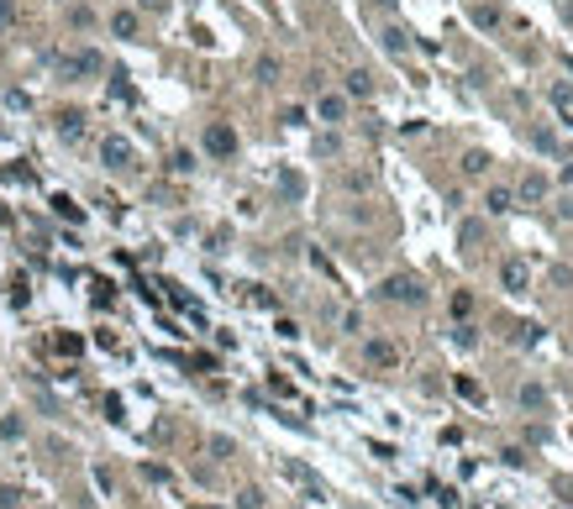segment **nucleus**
Instances as JSON below:
<instances>
[{
	"mask_svg": "<svg viewBox=\"0 0 573 509\" xmlns=\"http://www.w3.org/2000/svg\"><path fill=\"white\" fill-rule=\"evenodd\" d=\"M521 410H547V388L542 383H521Z\"/></svg>",
	"mask_w": 573,
	"mask_h": 509,
	"instance_id": "obj_10",
	"label": "nucleus"
},
{
	"mask_svg": "<svg viewBox=\"0 0 573 509\" xmlns=\"http://www.w3.org/2000/svg\"><path fill=\"white\" fill-rule=\"evenodd\" d=\"M484 168H489V153H463V173H468V179H484Z\"/></svg>",
	"mask_w": 573,
	"mask_h": 509,
	"instance_id": "obj_11",
	"label": "nucleus"
},
{
	"mask_svg": "<svg viewBox=\"0 0 573 509\" xmlns=\"http://www.w3.org/2000/svg\"><path fill=\"white\" fill-rule=\"evenodd\" d=\"M258 79H263V84H274V79H279V63H274V58H258Z\"/></svg>",
	"mask_w": 573,
	"mask_h": 509,
	"instance_id": "obj_21",
	"label": "nucleus"
},
{
	"mask_svg": "<svg viewBox=\"0 0 573 509\" xmlns=\"http://www.w3.org/2000/svg\"><path fill=\"white\" fill-rule=\"evenodd\" d=\"M316 111H321V121H342V116H348V100H342V95H321Z\"/></svg>",
	"mask_w": 573,
	"mask_h": 509,
	"instance_id": "obj_9",
	"label": "nucleus"
},
{
	"mask_svg": "<svg viewBox=\"0 0 573 509\" xmlns=\"http://www.w3.org/2000/svg\"><path fill=\"white\" fill-rule=\"evenodd\" d=\"M384 300H400V305H421L426 300V289L416 284V278H410V273H395V278H384Z\"/></svg>",
	"mask_w": 573,
	"mask_h": 509,
	"instance_id": "obj_1",
	"label": "nucleus"
},
{
	"mask_svg": "<svg viewBox=\"0 0 573 509\" xmlns=\"http://www.w3.org/2000/svg\"><path fill=\"white\" fill-rule=\"evenodd\" d=\"M205 153H210V158H232V153H237V131L221 126V121H210V126H205Z\"/></svg>",
	"mask_w": 573,
	"mask_h": 509,
	"instance_id": "obj_3",
	"label": "nucleus"
},
{
	"mask_svg": "<svg viewBox=\"0 0 573 509\" xmlns=\"http://www.w3.org/2000/svg\"><path fill=\"white\" fill-rule=\"evenodd\" d=\"M452 388H458V394H463V399H468V405H478V399H484V388H478V383L468 378V373H463V378H458V383H452Z\"/></svg>",
	"mask_w": 573,
	"mask_h": 509,
	"instance_id": "obj_16",
	"label": "nucleus"
},
{
	"mask_svg": "<svg viewBox=\"0 0 573 509\" xmlns=\"http://www.w3.org/2000/svg\"><path fill=\"white\" fill-rule=\"evenodd\" d=\"M363 357H368L374 368H395V363H400V346L384 341V336H368V341H363Z\"/></svg>",
	"mask_w": 573,
	"mask_h": 509,
	"instance_id": "obj_4",
	"label": "nucleus"
},
{
	"mask_svg": "<svg viewBox=\"0 0 573 509\" xmlns=\"http://www.w3.org/2000/svg\"><path fill=\"white\" fill-rule=\"evenodd\" d=\"M568 6H573V0H568Z\"/></svg>",
	"mask_w": 573,
	"mask_h": 509,
	"instance_id": "obj_27",
	"label": "nucleus"
},
{
	"mask_svg": "<svg viewBox=\"0 0 573 509\" xmlns=\"http://www.w3.org/2000/svg\"><path fill=\"white\" fill-rule=\"evenodd\" d=\"M237 509H263V493L258 488H242V493H237Z\"/></svg>",
	"mask_w": 573,
	"mask_h": 509,
	"instance_id": "obj_19",
	"label": "nucleus"
},
{
	"mask_svg": "<svg viewBox=\"0 0 573 509\" xmlns=\"http://www.w3.org/2000/svg\"><path fill=\"white\" fill-rule=\"evenodd\" d=\"M142 6H148V11H164V6H168V0H142Z\"/></svg>",
	"mask_w": 573,
	"mask_h": 509,
	"instance_id": "obj_26",
	"label": "nucleus"
},
{
	"mask_svg": "<svg viewBox=\"0 0 573 509\" xmlns=\"http://www.w3.org/2000/svg\"><path fill=\"white\" fill-rule=\"evenodd\" d=\"M500 278H505V289H526V263H521V258H510V263L500 268Z\"/></svg>",
	"mask_w": 573,
	"mask_h": 509,
	"instance_id": "obj_7",
	"label": "nucleus"
},
{
	"mask_svg": "<svg viewBox=\"0 0 573 509\" xmlns=\"http://www.w3.org/2000/svg\"><path fill=\"white\" fill-rule=\"evenodd\" d=\"M552 100H557V111L573 116V89H552Z\"/></svg>",
	"mask_w": 573,
	"mask_h": 509,
	"instance_id": "obj_23",
	"label": "nucleus"
},
{
	"mask_svg": "<svg viewBox=\"0 0 573 509\" xmlns=\"http://www.w3.org/2000/svg\"><path fill=\"white\" fill-rule=\"evenodd\" d=\"M489 210H495V216L515 210V195H510V190H489Z\"/></svg>",
	"mask_w": 573,
	"mask_h": 509,
	"instance_id": "obj_15",
	"label": "nucleus"
},
{
	"mask_svg": "<svg viewBox=\"0 0 573 509\" xmlns=\"http://www.w3.org/2000/svg\"><path fill=\"white\" fill-rule=\"evenodd\" d=\"M6 21H11V0H0V32H6Z\"/></svg>",
	"mask_w": 573,
	"mask_h": 509,
	"instance_id": "obj_25",
	"label": "nucleus"
},
{
	"mask_svg": "<svg viewBox=\"0 0 573 509\" xmlns=\"http://www.w3.org/2000/svg\"><path fill=\"white\" fill-rule=\"evenodd\" d=\"M53 210H58L63 221H85V210H79V205H74L69 195H53Z\"/></svg>",
	"mask_w": 573,
	"mask_h": 509,
	"instance_id": "obj_14",
	"label": "nucleus"
},
{
	"mask_svg": "<svg viewBox=\"0 0 573 509\" xmlns=\"http://www.w3.org/2000/svg\"><path fill=\"white\" fill-rule=\"evenodd\" d=\"M16 504H21V493H16V488H0V509H16Z\"/></svg>",
	"mask_w": 573,
	"mask_h": 509,
	"instance_id": "obj_24",
	"label": "nucleus"
},
{
	"mask_svg": "<svg viewBox=\"0 0 573 509\" xmlns=\"http://www.w3.org/2000/svg\"><path fill=\"white\" fill-rule=\"evenodd\" d=\"M100 163L105 168H132V163H137V153H132L127 137H105L100 142Z\"/></svg>",
	"mask_w": 573,
	"mask_h": 509,
	"instance_id": "obj_2",
	"label": "nucleus"
},
{
	"mask_svg": "<svg viewBox=\"0 0 573 509\" xmlns=\"http://www.w3.org/2000/svg\"><path fill=\"white\" fill-rule=\"evenodd\" d=\"M100 53H74V58H63V74H100Z\"/></svg>",
	"mask_w": 573,
	"mask_h": 509,
	"instance_id": "obj_5",
	"label": "nucleus"
},
{
	"mask_svg": "<svg viewBox=\"0 0 573 509\" xmlns=\"http://www.w3.org/2000/svg\"><path fill=\"white\" fill-rule=\"evenodd\" d=\"M432 499L442 504V509H458V488H432Z\"/></svg>",
	"mask_w": 573,
	"mask_h": 509,
	"instance_id": "obj_20",
	"label": "nucleus"
},
{
	"mask_svg": "<svg viewBox=\"0 0 573 509\" xmlns=\"http://www.w3.org/2000/svg\"><path fill=\"white\" fill-rule=\"evenodd\" d=\"M473 21H478V26H495V21H500V11H495V6H478V11H473Z\"/></svg>",
	"mask_w": 573,
	"mask_h": 509,
	"instance_id": "obj_22",
	"label": "nucleus"
},
{
	"mask_svg": "<svg viewBox=\"0 0 573 509\" xmlns=\"http://www.w3.org/2000/svg\"><path fill=\"white\" fill-rule=\"evenodd\" d=\"M384 48H390V53H405V48H410V37L400 32V26H390V32H384Z\"/></svg>",
	"mask_w": 573,
	"mask_h": 509,
	"instance_id": "obj_17",
	"label": "nucleus"
},
{
	"mask_svg": "<svg viewBox=\"0 0 573 509\" xmlns=\"http://www.w3.org/2000/svg\"><path fill=\"white\" fill-rule=\"evenodd\" d=\"M521 199H526V205L547 199V179H542V173H526V184H521Z\"/></svg>",
	"mask_w": 573,
	"mask_h": 509,
	"instance_id": "obj_6",
	"label": "nucleus"
},
{
	"mask_svg": "<svg viewBox=\"0 0 573 509\" xmlns=\"http://www.w3.org/2000/svg\"><path fill=\"white\" fill-rule=\"evenodd\" d=\"M195 168V153H174L168 158V173H190Z\"/></svg>",
	"mask_w": 573,
	"mask_h": 509,
	"instance_id": "obj_18",
	"label": "nucleus"
},
{
	"mask_svg": "<svg viewBox=\"0 0 573 509\" xmlns=\"http://www.w3.org/2000/svg\"><path fill=\"white\" fill-rule=\"evenodd\" d=\"M58 131H63V137L74 142L79 131H85V116H79V111H63V116H58Z\"/></svg>",
	"mask_w": 573,
	"mask_h": 509,
	"instance_id": "obj_13",
	"label": "nucleus"
},
{
	"mask_svg": "<svg viewBox=\"0 0 573 509\" xmlns=\"http://www.w3.org/2000/svg\"><path fill=\"white\" fill-rule=\"evenodd\" d=\"M111 32H116V37H137V16H132V11H116V16H111Z\"/></svg>",
	"mask_w": 573,
	"mask_h": 509,
	"instance_id": "obj_12",
	"label": "nucleus"
},
{
	"mask_svg": "<svg viewBox=\"0 0 573 509\" xmlns=\"http://www.w3.org/2000/svg\"><path fill=\"white\" fill-rule=\"evenodd\" d=\"M348 95H353V100H368V95H374V79H368L363 69H353V74H348Z\"/></svg>",
	"mask_w": 573,
	"mask_h": 509,
	"instance_id": "obj_8",
	"label": "nucleus"
}]
</instances>
